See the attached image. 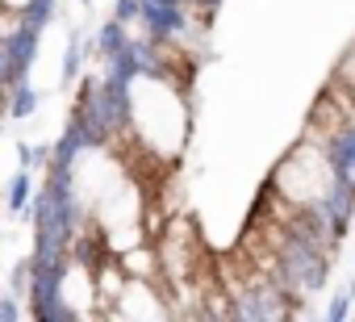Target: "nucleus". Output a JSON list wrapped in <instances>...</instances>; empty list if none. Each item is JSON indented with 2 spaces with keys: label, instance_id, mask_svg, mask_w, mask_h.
Listing matches in <instances>:
<instances>
[{
  "label": "nucleus",
  "instance_id": "obj_6",
  "mask_svg": "<svg viewBox=\"0 0 355 322\" xmlns=\"http://www.w3.org/2000/svg\"><path fill=\"white\" fill-rule=\"evenodd\" d=\"M113 17H117L121 26L142 22V0H113Z\"/></svg>",
  "mask_w": 355,
  "mask_h": 322
},
{
  "label": "nucleus",
  "instance_id": "obj_8",
  "mask_svg": "<svg viewBox=\"0 0 355 322\" xmlns=\"http://www.w3.org/2000/svg\"><path fill=\"white\" fill-rule=\"evenodd\" d=\"M351 197H355V185H351Z\"/></svg>",
  "mask_w": 355,
  "mask_h": 322
},
{
  "label": "nucleus",
  "instance_id": "obj_1",
  "mask_svg": "<svg viewBox=\"0 0 355 322\" xmlns=\"http://www.w3.org/2000/svg\"><path fill=\"white\" fill-rule=\"evenodd\" d=\"M38 42H42V30H34L26 22L13 26V30H5V42H0V51H5V67H0L5 92H13V88L26 84V76H30V67L38 59Z\"/></svg>",
  "mask_w": 355,
  "mask_h": 322
},
{
  "label": "nucleus",
  "instance_id": "obj_7",
  "mask_svg": "<svg viewBox=\"0 0 355 322\" xmlns=\"http://www.w3.org/2000/svg\"><path fill=\"white\" fill-rule=\"evenodd\" d=\"M0 322H21V305H17V293H5V297H0Z\"/></svg>",
  "mask_w": 355,
  "mask_h": 322
},
{
  "label": "nucleus",
  "instance_id": "obj_2",
  "mask_svg": "<svg viewBox=\"0 0 355 322\" xmlns=\"http://www.w3.org/2000/svg\"><path fill=\"white\" fill-rule=\"evenodd\" d=\"M130 42H134V34L117 22V17H109L101 30H96V38H92V51L101 55V63L109 67V63H117L125 51H130Z\"/></svg>",
  "mask_w": 355,
  "mask_h": 322
},
{
  "label": "nucleus",
  "instance_id": "obj_3",
  "mask_svg": "<svg viewBox=\"0 0 355 322\" xmlns=\"http://www.w3.org/2000/svg\"><path fill=\"white\" fill-rule=\"evenodd\" d=\"M9 214H30V205H34V176H30V168H17L13 176H9Z\"/></svg>",
  "mask_w": 355,
  "mask_h": 322
},
{
  "label": "nucleus",
  "instance_id": "obj_9",
  "mask_svg": "<svg viewBox=\"0 0 355 322\" xmlns=\"http://www.w3.org/2000/svg\"><path fill=\"white\" fill-rule=\"evenodd\" d=\"M309 322H318V318H309Z\"/></svg>",
  "mask_w": 355,
  "mask_h": 322
},
{
  "label": "nucleus",
  "instance_id": "obj_10",
  "mask_svg": "<svg viewBox=\"0 0 355 322\" xmlns=\"http://www.w3.org/2000/svg\"><path fill=\"white\" fill-rule=\"evenodd\" d=\"M84 5H88V0H84Z\"/></svg>",
  "mask_w": 355,
  "mask_h": 322
},
{
  "label": "nucleus",
  "instance_id": "obj_4",
  "mask_svg": "<svg viewBox=\"0 0 355 322\" xmlns=\"http://www.w3.org/2000/svg\"><path fill=\"white\" fill-rule=\"evenodd\" d=\"M38 109H42V92H38V88H30V84L13 88V92H9V101H5V113H9L13 121H26V117H34Z\"/></svg>",
  "mask_w": 355,
  "mask_h": 322
},
{
  "label": "nucleus",
  "instance_id": "obj_5",
  "mask_svg": "<svg viewBox=\"0 0 355 322\" xmlns=\"http://www.w3.org/2000/svg\"><path fill=\"white\" fill-rule=\"evenodd\" d=\"M80 67H84V38L71 30V34H67V51H63V71H59V84H63V88H71V84L80 80Z\"/></svg>",
  "mask_w": 355,
  "mask_h": 322
}]
</instances>
